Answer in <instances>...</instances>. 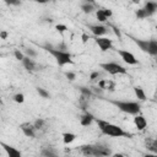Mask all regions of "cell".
I'll list each match as a JSON object with an SVG mask.
<instances>
[{
    "instance_id": "1",
    "label": "cell",
    "mask_w": 157,
    "mask_h": 157,
    "mask_svg": "<svg viewBox=\"0 0 157 157\" xmlns=\"http://www.w3.org/2000/svg\"><path fill=\"white\" fill-rule=\"evenodd\" d=\"M96 123H97L99 130L102 131V134H104V135H108V136H112V137H128V139L132 137V134H130L128 131H124L120 126L110 124L107 120L96 119Z\"/></svg>"
},
{
    "instance_id": "2",
    "label": "cell",
    "mask_w": 157,
    "mask_h": 157,
    "mask_svg": "<svg viewBox=\"0 0 157 157\" xmlns=\"http://www.w3.org/2000/svg\"><path fill=\"white\" fill-rule=\"evenodd\" d=\"M112 104H114L119 110L130 114V115H137L141 110V105L139 102H131V101H115L110 99L109 101Z\"/></svg>"
},
{
    "instance_id": "3",
    "label": "cell",
    "mask_w": 157,
    "mask_h": 157,
    "mask_svg": "<svg viewBox=\"0 0 157 157\" xmlns=\"http://www.w3.org/2000/svg\"><path fill=\"white\" fill-rule=\"evenodd\" d=\"M43 48L49 54H52L54 56V59L56 60V63H58L59 66H64V65H67V64H70V65L74 64L72 56H71V54L69 52H61V50H59L56 48H53L52 45H44Z\"/></svg>"
},
{
    "instance_id": "4",
    "label": "cell",
    "mask_w": 157,
    "mask_h": 157,
    "mask_svg": "<svg viewBox=\"0 0 157 157\" xmlns=\"http://www.w3.org/2000/svg\"><path fill=\"white\" fill-rule=\"evenodd\" d=\"M99 66H101V69H103L105 72H108V74H110V75H118V74L125 75V74H128V70H126L124 66H121L120 64L114 63V61H110V63H102V64H99Z\"/></svg>"
},
{
    "instance_id": "5",
    "label": "cell",
    "mask_w": 157,
    "mask_h": 157,
    "mask_svg": "<svg viewBox=\"0 0 157 157\" xmlns=\"http://www.w3.org/2000/svg\"><path fill=\"white\" fill-rule=\"evenodd\" d=\"M94 40H96L97 45L99 47V49H101L102 52H107V50H109V49H114L113 42H112V39H109V38H105V37H96Z\"/></svg>"
},
{
    "instance_id": "6",
    "label": "cell",
    "mask_w": 157,
    "mask_h": 157,
    "mask_svg": "<svg viewBox=\"0 0 157 157\" xmlns=\"http://www.w3.org/2000/svg\"><path fill=\"white\" fill-rule=\"evenodd\" d=\"M117 52H118V54L120 55V58L126 63V64H129V65H136L139 61H137V59L134 56V54L132 53H130V52H128V50H123V49H115Z\"/></svg>"
},
{
    "instance_id": "7",
    "label": "cell",
    "mask_w": 157,
    "mask_h": 157,
    "mask_svg": "<svg viewBox=\"0 0 157 157\" xmlns=\"http://www.w3.org/2000/svg\"><path fill=\"white\" fill-rule=\"evenodd\" d=\"M112 155L110 148L103 145H93V157H108Z\"/></svg>"
},
{
    "instance_id": "8",
    "label": "cell",
    "mask_w": 157,
    "mask_h": 157,
    "mask_svg": "<svg viewBox=\"0 0 157 157\" xmlns=\"http://www.w3.org/2000/svg\"><path fill=\"white\" fill-rule=\"evenodd\" d=\"M20 129L22 130L23 135L27 136V137H34V136H36V132H34L36 128H34V125L31 124V123H22V124L20 125Z\"/></svg>"
},
{
    "instance_id": "9",
    "label": "cell",
    "mask_w": 157,
    "mask_h": 157,
    "mask_svg": "<svg viewBox=\"0 0 157 157\" xmlns=\"http://www.w3.org/2000/svg\"><path fill=\"white\" fill-rule=\"evenodd\" d=\"M88 28H90V31H91L96 37H102V36L105 34L107 31H108V27H107V26H103V25H90Z\"/></svg>"
},
{
    "instance_id": "10",
    "label": "cell",
    "mask_w": 157,
    "mask_h": 157,
    "mask_svg": "<svg viewBox=\"0 0 157 157\" xmlns=\"http://www.w3.org/2000/svg\"><path fill=\"white\" fill-rule=\"evenodd\" d=\"M1 146L4 147V150H5L6 155H7V157H22L21 151L17 150V148H15L13 146L6 145V144H4V142H1Z\"/></svg>"
},
{
    "instance_id": "11",
    "label": "cell",
    "mask_w": 157,
    "mask_h": 157,
    "mask_svg": "<svg viewBox=\"0 0 157 157\" xmlns=\"http://www.w3.org/2000/svg\"><path fill=\"white\" fill-rule=\"evenodd\" d=\"M131 39L134 40V43L145 53H148V45H150V39H140V38H135V37H131Z\"/></svg>"
},
{
    "instance_id": "12",
    "label": "cell",
    "mask_w": 157,
    "mask_h": 157,
    "mask_svg": "<svg viewBox=\"0 0 157 157\" xmlns=\"http://www.w3.org/2000/svg\"><path fill=\"white\" fill-rule=\"evenodd\" d=\"M93 120H94V117H93L91 113H88V112H85V113L80 117V124H81L82 126H88V125H91Z\"/></svg>"
},
{
    "instance_id": "13",
    "label": "cell",
    "mask_w": 157,
    "mask_h": 157,
    "mask_svg": "<svg viewBox=\"0 0 157 157\" xmlns=\"http://www.w3.org/2000/svg\"><path fill=\"white\" fill-rule=\"evenodd\" d=\"M134 124H135V126L137 128V130H144V129L146 128V125H147V121H146V119H145L142 115L137 114V115H135V118H134Z\"/></svg>"
},
{
    "instance_id": "14",
    "label": "cell",
    "mask_w": 157,
    "mask_h": 157,
    "mask_svg": "<svg viewBox=\"0 0 157 157\" xmlns=\"http://www.w3.org/2000/svg\"><path fill=\"white\" fill-rule=\"evenodd\" d=\"M144 9L146 10V12H147V15L150 17V16H152V15H155L157 12V2H155V1H146Z\"/></svg>"
},
{
    "instance_id": "15",
    "label": "cell",
    "mask_w": 157,
    "mask_h": 157,
    "mask_svg": "<svg viewBox=\"0 0 157 157\" xmlns=\"http://www.w3.org/2000/svg\"><path fill=\"white\" fill-rule=\"evenodd\" d=\"M22 65H23V67H25L26 70H28V71L36 70V63H34L33 59L29 58V56H25V59L22 60Z\"/></svg>"
},
{
    "instance_id": "16",
    "label": "cell",
    "mask_w": 157,
    "mask_h": 157,
    "mask_svg": "<svg viewBox=\"0 0 157 157\" xmlns=\"http://www.w3.org/2000/svg\"><path fill=\"white\" fill-rule=\"evenodd\" d=\"M81 10L85 13H91L94 10V2L93 1H85L81 4Z\"/></svg>"
},
{
    "instance_id": "17",
    "label": "cell",
    "mask_w": 157,
    "mask_h": 157,
    "mask_svg": "<svg viewBox=\"0 0 157 157\" xmlns=\"http://www.w3.org/2000/svg\"><path fill=\"white\" fill-rule=\"evenodd\" d=\"M61 136H63V141H64L65 145H69V144L74 142L75 139H76V135L72 134V132H63Z\"/></svg>"
},
{
    "instance_id": "18",
    "label": "cell",
    "mask_w": 157,
    "mask_h": 157,
    "mask_svg": "<svg viewBox=\"0 0 157 157\" xmlns=\"http://www.w3.org/2000/svg\"><path fill=\"white\" fill-rule=\"evenodd\" d=\"M152 56H157V40L156 39H150V45H148V53Z\"/></svg>"
},
{
    "instance_id": "19",
    "label": "cell",
    "mask_w": 157,
    "mask_h": 157,
    "mask_svg": "<svg viewBox=\"0 0 157 157\" xmlns=\"http://www.w3.org/2000/svg\"><path fill=\"white\" fill-rule=\"evenodd\" d=\"M80 150H81V152H82L85 156H87V157L93 156V145H83V146L80 147Z\"/></svg>"
},
{
    "instance_id": "20",
    "label": "cell",
    "mask_w": 157,
    "mask_h": 157,
    "mask_svg": "<svg viewBox=\"0 0 157 157\" xmlns=\"http://www.w3.org/2000/svg\"><path fill=\"white\" fill-rule=\"evenodd\" d=\"M134 92H135V96L139 101H145L146 99V94L144 92V90L140 87V86H135L134 87Z\"/></svg>"
},
{
    "instance_id": "21",
    "label": "cell",
    "mask_w": 157,
    "mask_h": 157,
    "mask_svg": "<svg viewBox=\"0 0 157 157\" xmlns=\"http://www.w3.org/2000/svg\"><path fill=\"white\" fill-rule=\"evenodd\" d=\"M146 145H147V148L151 151V152H153V153H156L157 155V141L156 140H146Z\"/></svg>"
},
{
    "instance_id": "22",
    "label": "cell",
    "mask_w": 157,
    "mask_h": 157,
    "mask_svg": "<svg viewBox=\"0 0 157 157\" xmlns=\"http://www.w3.org/2000/svg\"><path fill=\"white\" fill-rule=\"evenodd\" d=\"M135 16H136V18H137V20H144V18L148 17V15H147V12H146V10H145L144 7L137 9V10H136V12H135Z\"/></svg>"
},
{
    "instance_id": "23",
    "label": "cell",
    "mask_w": 157,
    "mask_h": 157,
    "mask_svg": "<svg viewBox=\"0 0 157 157\" xmlns=\"http://www.w3.org/2000/svg\"><path fill=\"white\" fill-rule=\"evenodd\" d=\"M78 90L81 91V93H82V96L85 97V98H90L93 93H92V91H91V88H87V87H83V86H80L78 87Z\"/></svg>"
},
{
    "instance_id": "24",
    "label": "cell",
    "mask_w": 157,
    "mask_h": 157,
    "mask_svg": "<svg viewBox=\"0 0 157 157\" xmlns=\"http://www.w3.org/2000/svg\"><path fill=\"white\" fill-rule=\"evenodd\" d=\"M96 17H97V20H98L99 22H105V21L108 20V18L105 17V15H104V12H103L102 9L96 11Z\"/></svg>"
},
{
    "instance_id": "25",
    "label": "cell",
    "mask_w": 157,
    "mask_h": 157,
    "mask_svg": "<svg viewBox=\"0 0 157 157\" xmlns=\"http://www.w3.org/2000/svg\"><path fill=\"white\" fill-rule=\"evenodd\" d=\"M42 156L43 157H58L56 153L54 151H52L50 148H44L42 150Z\"/></svg>"
},
{
    "instance_id": "26",
    "label": "cell",
    "mask_w": 157,
    "mask_h": 157,
    "mask_svg": "<svg viewBox=\"0 0 157 157\" xmlns=\"http://www.w3.org/2000/svg\"><path fill=\"white\" fill-rule=\"evenodd\" d=\"M37 92H38V94H39L42 98H49V97H50L49 92H48V91H45V90H44V88H42V87H37Z\"/></svg>"
},
{
    "instance_id": "27",
    "label": "cell",
    "mask_w": 157,
    "mask_h": 157,
    "mask_svg": "<svg viewBox=\"0 0 157 157\" xmlns=\"http://www.w3.org/2000/svg\"><path fill=\"white\" fill-rule=\"evenodd\" d=\"M12 98H13V101H15L16 103H23V102H25V96H23V93H16Z\"/></svg>"
},
{
    "instance_id": "28",
    "label": "cell",
    "mask_w": 157,
    "mask_h": 157,
    "mask_svg": "<svg viewBox=\"0 0 157 157\" xmlns=\"http://www.w3.org/2000/svg\"><path fill=\"white\" fill-rule=\"evenodd\" d=\"M44 123H45V121H44V119H37V120L33 123V125H34V128H36V129H38V130H39V129H42V128L44 126Z\"/></svg>"
},
{
    "instance_id": "29",
    "label": "cell",
    "mask_w": 157,
    "mask_h": 157,
    "mask_svg": "<svg viewBox=\"0 0 157 157\" xmlns=\"http://www.w3.org/2000/svg\"><path fill=\"white\" fill-rule=\"evenodd\" d=\"M25 52H26L27 56H29V58H36V56H37V52H36V50H33L32 48H26V49H25Z\"/></svg>"
},
{
    "instance_id": "30",
    "label": "cell",
    "mask_w": 157,
    "mask_h": 157,
    "mask_svg": "<svg viewBox=\"0 0 157 157\" xmlns=\"http://www.w3.org/2000/svg\"><path fill=\"white\" fill-rule=\"evenodd\" d=\"M55 29H56L59 33H64V32H66V31H67V27H66L65 25L59 23V25H56V26H55Z\"/></svg>"
},
{
    "instance_id": "31",
    "label": "cell",
    "mask_w": 157,
    "mask_h": 157,
    "mask_svg": "<svg viewBox=\"0 0 157 157\" xmlns=\"http://www.w3.org/2000/svg\"><path fill=\"white\" fill-rule=\"evenodd\" d=\"M13 55H15V58H16L17 60H20V61H22V60L25 59V55H23L22 52H20L18 49H16V50L13 52Z\"/></svg>"
},
{
    "instance_id": "32",
    "label": "cell",
    "mask_w": 157,
    "mask_h": 157,
    "mask_svg": "<svg viewBox=\"0 0 157 157\" xmlns=\"http://www.w3.org/2000/svg\"><path fill=\"white\" fill-rule=\"evenodd\" d=\"M65 76H66V78H69L70 81H74V80L76 78V74H75V72H71V71H66V72H65Z\"/></svg>"
},
{
    "instance_id": "33",
    "label": "cell",
    "mask_w": 157,
    "mask_h": 157,
    "mask_svg": "<svg viewBox=\"0 0 157 157\" xmlns=\"http://www.w3.org/2000/svg\"><path fill=\"white\" fill-rule=\"evenodd\" d=\"M56 49H59V50H61V52H67L66 49H67V45L64 43V42H61V43H59L58 45H56Z\"/></svg>"
},
{
    "instance_id": "34",
    "label": "cell",
    "mask_w": 157,
    "mask_h": 157,
    "mask_svg": "<svg viewBox=\"0 0 157 157\" xmlns=\"http://www.w3.org/2000/svg\"><path fill=\"white\" fill-rule=\"evenodd\" d=\"M107 82H108V81H105V80H101V81L98 82V87H99L101 90H105V88H107Z\"/></svg>"
},
{
    "instance_id": "35",
    "label": "cell",
    "mask_w": 157,
    "mask_h": 157,
    "mask_svg": "<svg viewBox=\"0 0 157 157\" xmlns=\"http://www.w3.org/2000/svg\"><path fill=\"white\" fill-rule=\"evenodd\" d=\"M114 88H115V85H114V82H112V81H108V82H107V88H105V90H109L110 92H113V91H114Z\"/></svg>"
},
{
    "instance_id": "36",
    "label": "cell",
    "mask_w": 157,
    "mask_h": 157,
    "mask_svg": "<svg viewBox=\"0 0 157 157\" xmlns=\"http://www.w3.org/2000/svg\"><path fill=\"white\" fill-rule=\"evenodd\" d=\"M101 76V74L98 72V71H93L92 74H91V76H90V80L91 81H93V80H96V78H98Z\"/></svg>"
},
{
    "instance_id": "37",
    "label": "cell",
    "mask_w": 157,
    "mask_h": 157,
    "mask_svg": "<svg viewBox=\"0 0 157 157\" xmlns=\"http://www.w3.org/2000/svg\"><path fill=\"white\" fill-rule=\"evenodd\" d=\"M102 10H103V12H104V15H105V17H107V18L112 17L113 12H112V10H110V9H102Z\"/></svg>"
},
{
    "instance_id": "38",
    "label": "cell",
    "mask_w": 157,
    "mask_h": 157,
    "mask_svg": "<svg viewBox=\"0 0 157 157\" xmlns=\"http://www.w3.org/2000/svg\"><path fill=\"white\" fill-rule=\"evenodd\" d=\"M81 39H82V43H83V44H86V43H87V40L90 39V37H88L86 33H82V36H81Z\"/></svg>"
},
{
    "instance_id": "39",
    "label": "cell",
    "mask_w": 157,
    "mask_h": 157,
    "mask_svg": "<svg viewBox=\"0 0 157 157\" xmlns=\"http://www.w3.org/2000/svg\"><path fill=\"white\" fill-rule=\"evenodd\" d=\"M7 36H9V33H7L6 31H1V32H0V38H1V39H6Z\"/></svg>"
},
{
    "instance_id": "40",
    "label": "cell",
    "mask_w": 157,
    "mask_h": 157,
    "mask_svg": "<svg viewBox=\"0 0 157 157\" xmlns=\"http://www.w3.org/2000/svg\"><path fill=\"white\" fill-rule=\"evenodd\" d=\"M113 29H114V33L118 36V38H120V37H121V34H120V31H119L117 27H114V26H113Z\"/></svg>"
},
{
    "instance_id": "41",
    "label": "cell",
    "mask_w": 157,
    "mask_h": 157,
    "mask_svg": "<svg viewBox=\"0 0 157 157\" xmlns=\"http://www.w3.org/2000/svg\"><path fill=\"white\" fill-rule=\"evenodd\" d=\"M6 4H11V5H21V2L20 1H6Z\"/></svg>"
},
{
    "instance_id": "42",
    "label": "cell",
    "mask_w": 157,
    "mask_h": 157,
    "mask_svg": "<svg viewBox=\"0 0 157 157\" xmlns=\"http://www.w3.org/2000/svg\"><path fill=\"white\" fill-rule=\"evenodd\" d=\"M112 157H124V155H121V153H114Z\"/></svg>"
},
{
    "instance_id": "43",
    "label": "cell",
    "mask_w": 157,
    "mask_h": 157,
    "mask_svg": "<svg viewBox=\"0 0 157 157\" xmlns=\"http://www.w3.org/2000/svg\"><path fill=\"white\" fill-rule=\"evenodd\" d=\"M155 155H152V153H146V155H144V157H153Z\"/></svg>"
},
{
    "instance_id": "44",
    "label": "cell",
    "mask_w": 157,
    "mask_h": 157,
    "mask_svg": "<svg viewBox=\"0 0 157 157\" xmlns=\"http://www.w3.org/2000/svg\"><path fill=\"white\" fill-rule=\"evenodd\" d=\"M153 157H157V155H155V156H153Z\"/></svg>"
}]
</instances>
